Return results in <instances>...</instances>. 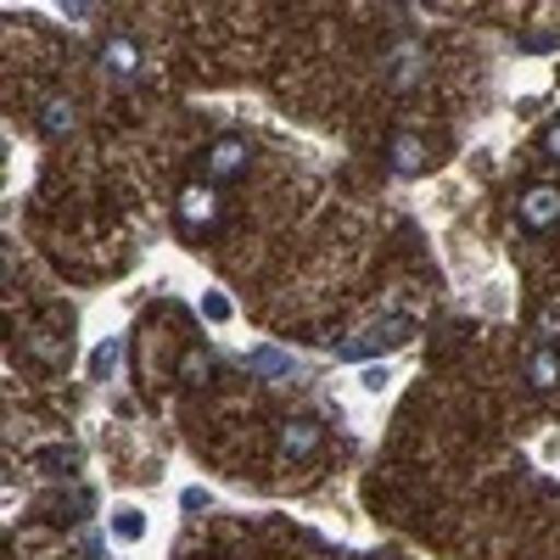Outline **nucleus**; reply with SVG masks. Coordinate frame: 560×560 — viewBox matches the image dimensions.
Returning <instances> with one entry per match:
<instances>
[{"mask_svg": "<svg viewBox=\"0 0 560 560\" xmlns=\"http://www.w3.org/2000/svg\"><path fill=\"white\" fill-rule=\"evenodd\" d=\"M415 337V319L409 314H387V319H376V325H364V331L353 337V342H342L337 348V359H370V353H393V348H404Z\"/></svg>", "mask_w": 560, "mask_h": 560, "instance_id": "f257e3e1", "label": "nucleus"}, {"mask_svg": "<svg viewBox=\"0 0 560 560\" xmlns=\"http://www.w3.org/2000/svg\"><path fill=\"white\" fill-rule=\"evenodd\" d=\"M382 68H387L393 90H415L420 79H427V45H420V39H398L393 51L382 57Z\"/></svg>", "mask_w": 560, "mask_h": 560, "instance_id": "f03ea898", "label": "nucleus"}, {"mask_svg": "<svg viewBox=\"0 0 560 560\" xmlns=\"http://www.w3.org/2000/svg\"><path fill=\"white\" fill-rule=\"evenodd\" d=\"M102 68H107L113 84H140V73H147V57H140V45H135L129 34H113V39L102 45Z\"/></svg>", "mask_w": 560, "mask_h": 560, "instance_id": "7ed1b4c3", "label": "nucleus"}, {"mask_svg": "<svg viewBox=\"0 0 560 560\" xmlns=\"http://www.w3.org/2000/svg\"><path fill=\"white\" fill-rule=\"evenodd\" d=\"M247 158H253V152H247L242 135H219L213 147H208V179H213V185L242 179V174H247Z\"/></svg>", "mask_w": 560, "mask_h": 560, "instance_id": "20e7f679", "label": "nucleus"}, {"mask_svg": "<svg viewBox=\"0 0 560 560\" xmlns=\"http://www.w3.org/2000/svg\"><path fill=\"white\" fill-rule=\"evenodd\" d=\"M179 224L185 230H213L219 224V191L213 185H185L179 191Z\"/></svg>", "mask_w": 560, "mask_h": 560, "instance_id": "39448f33", "label": "nucleus"}, {"mask_svg": "<svg viewBox=\"0 0 560 560\" xmlns=\"http://www.w3.org/2000/svg\"><path fill=\"white\" fill-rule=\"evenodd\" d=\"M319 443H325V427L314 415H292L287 427H280V454H287V459H308Z\"/></svg>", "mask_w": 560, "mask_h": 560, "instance_id": "423d86ee", "label": "nucleus"}, {"mask_svg": "<svg viewBox=\"0 0 560 560\" xmlns=\"http://www.w3.org/2000/svg\"><path fill=\"white\" fill-rule=\"evenodd\" d=\"M516 213H522L527 230H555L560 224V191L555 185H533V191L516 202Z\"/></svg>", "mask_w": 560, "mask_h": 560, "instance_id": "0eeeda50", "label": "nucleus"}, {"mask_svg": "<svg viewBox=\"0 0 560 560\" xmlns=\"http://www.w3.org/2000/svg\"><path fill=\"white\" fill-rule=\"evenodd\" d=\"M387 152H393V174H404V179L427 168V140L409 135V129H398V135H393V147H387Z\"/></svg>", "mask_w": 560, "mask_h": 560, "instance_id": "6e6552de", "label": "nucleus"}, {"mask_svg": "<svg viewBox=\"0 0 560 560\" xmlns=\"http://www.w3.org/2000/svg\"><path fill=\"white\" fill-rule=\"evenodd\" d=\"M527 382L538 387V393H549V387H560V348H533V359H527Z\"/></svg>", "mask_w": 560, "mask_h": 560, "instance_id": "1a4fd4ad", "label": "nucleus"}, {"mask_svg": "<svg viewBox=\"0 0 560 560\" xmlns=\"http://www.w3.org/2000/svg\"><path fill=\"white\" fill-rule=\"evenodd\" d=\"M73 124H79V113H73L68 96H45L39 102V129L45 135H73Z\"/></svg>", "mask_w": 560, "mask_h": 560, "instance_id": "9d476101", "label": "nucleus"}, {"mask_svg": "<svg viewBox=\"0 0 560 560\" xmlns=\"http://www.w3.org/2000/svg\"><path fill=\"white\" fill-rule=\"evenodd\" d=\"M247 370H258V376H269V382H280V376H298V359L292 353H280V348H258L253 359H247Z\"/></svg>", "mask_w": 560, "mask_h": 560, "instance_id": "9b49d317", "label": "nucleus"}, {"mask_svg": "<svg viewBox=\"0 0 560 560\" xmlns=\"http://www.w3.org/2000/svg\"><path fill=\"white\" fill-rule=\"evenodd\" d=\"M118 359H124V342H118V337L96 348V382H107V376H113V370H118Z\"/></svg>", "mask_w": 560, "mask_h": 560, "instance_id": "f8f14e48", "label": "nucleus"}, {"mask_svg": "<svg viewBox=\"0 0 560 560\" xmlns=\"http://www.w3.org/2000/svg\"><path fill=\"white\" fill-rule=\"evenodd\" d=\"M538 337H544V342H549V348H555V342H560V303H549V308H544V314H538Z\"/></svg>", "mask_w": 560, "mask_h": 560, "instance_id": "ddd939ff", "label": "nucleus"}, {"mask_svg": "<svg viewBox=\"0 0 560 560\" xmlns=\"http://www.w3.org/2000/svg\"><path fill=\"white\" fill-rule=\"evenodd\" d=\"M140 533H147V522H140V510H124V516H118V538H140Z\"/></svg>", "mask_w": 560, "mask_h": 560, "instance_id": "4468645a", "label": "nucleus"}, {"mask_svg": "<svg viewBox=\"0 0 560 560\" xmlns=\"http://www.w3.org/2000/svg\"><path fill=\"white\" fill-rule=\"evenodd\" d=\"M202 314H208L213 325H224V319H230V303H224V298L213 292V298H202Z\"/></svg>", "mask_w": 560, "mask_h": 560, "instance_id": "2eb2a0df", "label": "nucleus"}, {"mask_svg": "<svg viewBox=\"0 0 560 560\" xmlns=\"http://www.w3.org/2000/svg\"><path fill=\"white\" fill-rule=\"evenodd\" d=\"M202 376H208V359L191 353V359H185V382H202Z\"/></svg>", "mask_w": 560, "mask_h": 560, "instance_id": "dca6fc26", "label": "nucleus"}, {"mask_svg": "<svg viewBox=\"0 0 560 560\" xmlns=\"http://www.w3.org/2000/svg\"><path fill=\"white\" fill-rule=\"evenodd\" d=\"M544 152H549V158H555V163H560V118H555V124H549V129H544Z\"/></svg>", "mask_w": 560, "mask_h": 560, "instance_id": "f3484780", "label": "nucleus"}]
</instances>
